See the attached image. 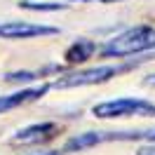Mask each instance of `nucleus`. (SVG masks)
I'll return each instance as SVG.
<instances>
[{
    "label": "nucleus",
    "instance_id": "1",
    "mask_svg": "<svg viewBox=\"0 0 155 155\" xmlns=\"http://www.w3.org/2000/svg\"><path fill=\"white\" fill-rule=\"evenodd\" d=\"M155 47V28L153 26H134V28L122 31L120 35L110 38L104 45L101 54L104 57H132V54H139V52H146V49Z\"/></svg>",
    "mask_w": 155,
    "mask_h": 155
},
{
    "label": "nucleus",
    "instance_id": "2",
    "mask_svg": "<svg viewBox=\"0 0 155 155\" xmlns=\"http://www.w3.org/2000/svg\"><path fill=\"white\" fill-rule=\"evenodd\" d=\"M92 113L101 120H113V117H155V104L146 99H113V101H101L92 108Z\"/></svg>",
    "mask_w": 155,
    "mask_h": 155
},
{
    "label": "nucleus",
    "instance_id": "3",
    "mask_svg": "<svg viewBox=\"0 0 155 155\" xmlns=\"http://www.w3.org/2000/svg\"><path fill=\"white\" fill-rule=\"evenodd\" d=\"M120 73V68L115 66H97V68H87V71H75L68 73L64 78H57L52 87L57 89H73V87H89V85H101L108 82L113 75Z\"/></svg>",
    "mask_w": 155,
    "mask_h": 155
},
{
    "label": "nucleus",
    "instance_id": "4",
    "mask_svg": "<svg viewBox=\"0 0 155 155\" xmlns=\"http://www.w3.org/2000/svg\"><path fill=\"white\" fill-rule=\"evenodd\" d=\"M134 139H141V132H85V134L68 139L64 150L75 153V150H87L99 143H106V141H134Z\"/></svg>",
    "mask_w": 155,
    "mask_h": 155
},
{
    "label": "nucleus",
    "instance_id": "5",
    "mask_svg": "<svg viewBox=\"0 0 155 155\" xmlns=\"http://www.w3.org/2000/svg\"><path fill=\"white\" fill-rule=\"evenodd\" d=\"M45 35H59V28L40 26V24H26V21L0 24V38L2 40H31V38H45Z\"/></svg>",
    "mask_w": 155,
    "mask_h": 155
},
{
    "label": "nucleus",
    "instance_id": "6",
    "mask_svg": "<svg viewBox=\"0 0 155 155\" xmlns=\"http://www.w3.org/2000/svg\"><path fill=\"white\" fill-rule=\"evenodd\" d=\"M59 134V125L57 122H35L19 129L17 134L12 136L14 146H38V143H47Z\"/></svg>",
    "mask_w": 155,
    "mask_h": 155
},
{
    "label": "nucleus",
    "instance_id": "7",
    "mask_svg": "<svg viewBox=\"0 0 155 155\" xmlns=\"http://www.w3.org/2000/svg\"><path fill=\"white\" fill-rule=\"evenodd\" d=\"M49 87H52V85L45 82V85H40V87L19 89V92H12L7 97H0V115L7 113V110H14V108H21V106H26V104H33V101L42 99L49 92Z\"/></svg>",
    "mask_w": 155,
    "mask_h": 155
},
{
    "label": "nucleus",
    "instance_id": "8",
    "mask_svg": "<svg viewBox=\"0 0 155 155\" xmlns=\"http://www.w3.org/2000/svg\"><path fill=\"white\" fill-rule=\"evenodd\" d=\"M94 52H97V45H94L92 40H78V42H73V45L66 49L64 59H66L68 64H85L87 59H92Z\"/></svg>",
    "mask_w": 155,
    "mask_h": 155
},
{
    "label": "nucleus",
    "instance_id": "9",
    "mask_svg": "<svg viewBox=\"0 0 155 155\" xmlns=\"http://www.w3.org/2000/svg\"><path fill=\"white\" fill-rule=\"evenodd\" d=\"M21 10H31V12H59L66 10V2H33V0H21L19 2Z\"/></svg>",
    "mask_w": 155,
    "mask_h": 155
},
{
    "label": "nucleus",
    "instance_id": "10",
    "mask_svg": "<svg viewBox=\"0 0 155 155\" xmlns=\"http://www.w3.org/2000/svg\"><path fill=\"white\" fill-rule=\"evenodd\" d=\"M136 155H155V146H143L136 150Z\"/></svg>",
    "mask_w": 155,
    "mask_h": 155
},
{
    "label": "nucleus",
    "instance_id": "11",
    "mask_svg": "<svg viewBox=\"0 0 155 155\" xmlns=\"http://www.w3.org/2000/svg\"><path fill=\"white\" fill-rule=\"evenodd\" d=\"M141 139H148V141H155V132H141Z\"/></svg>",
    "mask_w": 155,
    "mask_h": 155
},
{
    "label": "nucleus",
    "instance_id": "12",
    "mask_svg": "<svg viewBox=\"0 0 155 155\" xmlns=\"http://www.w3.org/2000/svg\"><path fill=\"white\" fill-rule=\"evenodd\" d=\"M78 2H117V0H78Z\"/></svg>",
    "mask_w": 155,
    "mask_h": 155
},
{
    "label": "nucleus",
    "instance_id": "13",
    "mask_svg": "<svg viewBox=\"0 0 155 155\" xmlns=\"http://www.w3.org/2000/svg\"><path fill=\"white\" fill-rule=\"evenodd\" d=\"M42 155H61L59 150H52V153H42Z\"/></svg>",
    "mask_w": 155,
    "mask_h": 155
},
{
    "label": "nucleus",
    "instance_id": "14",
    "mask_svg": "<svg viewBox=\"0 0 155 155\" xmlns=\"http://www.w3.org/2000/svg\"><path fill=\"white\" fill-rule=\"evenodd\" d=\"M148 85H155V75H150V80H148Z\"/></svg>",
    "mask_w": 155,
    "mask_h": 155
}]
</instances>
